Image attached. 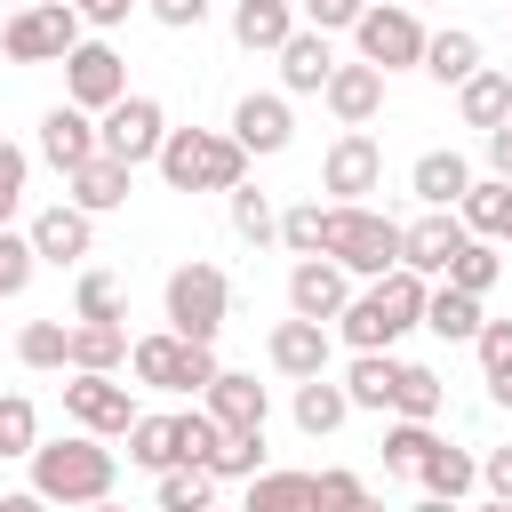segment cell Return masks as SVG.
<instances>
[{
    "label": "cell",
    "mask_w": 512,
    "mask_h": 512,
    "mask_svg": "<svg viewBox=\"0 0 512 512\" xmlns=\"http://www.w3.org/2000/svg\"><path fill=\"white\" fill-rule=\"evenodd\" d=\"M128 464H144L152 480L176 472V464H184V432H176V416H136V424H128Z\"/></svg>",
    "instance_id": "1f68e13d"
},
{
    "label": "cell",
    "mask_w": 512,
    "mask_h": 512,
    "mask_svg": "<svg viewBox=\"0 0 512 512\" xmlns=\"http://www.w3.org/2000/svg\"><path fill=\"white\" fill-rule=\"evenodd\" d=\"M208 512H232V504H208Z\"/></svg>",
    "instance_id": "6125c7cd"
},
{
    "label": "cell",
    "mask_w": 512,
    "mask_h": 512,
    "mask_svg": "<svg viewBox=\"0 0 512 512\" xmlns=\"http://www.w3.org/2000/svg\"><path fill=\"white\" fill-rule=\"evenodd\" d=\"M472 248V232H464V216L456 208H424L416 224H400V264L416 272V280H448V264Z\"/></svg>",
    "instance_id": "4fadbf2b"
},
{
    "label": "cell",
    "mask_w": 512,
    "mask_h": 512,
    "mask_svg": "<svg viewBox=\"0 0 512 512\" xmlns=\"http://www.w3.org/2000/svg\"><path fill=\"white\" fill-rule=\"evenodd\" d=\"M456 120H464V128H480V136L512 128V72L480 64V72H472V80L456 88Z\"/></svg>",
    "instance_id": "cb8c5ba5"
},
{
    "label": "cell",
    "mask_w": 512,
    "mask_h": 512,
    "mask_svg": "<svg viewBox=\"0 0 512 512\" xmlns=\"http://www.w3.org/2000/svg\"><path fill=\"white\" fill-rule=\"evenodd\" d=\"M480 64H488V56H480V32H464V24H440V32L424 40V80H440V88H464Z\"/></svg>",
    "instance_id": "4316f807"
},
{
    "label": "cell",
    "mask_w": 512,
    "mask_h": 512,
    "mask_svg": "<svg viewBox=\"0 0 512 512\" xmlns=\"http://www.w3.org/2000/svg\"><path fill=\"white\" fill-rule=\"evenodd\" d=\"M320 240H328V200L280 208V248H288V256H320Z\"/></svg>",
    "instance_id": "7bdbcfd3"
},
{
    "label": "cell",
    "mask_w": 512,
    "mask_h": 512,
    "mask_svg": "<svg viewBox=\"0 0 512 512\" xmlns=\"http://www.w3.org/2000/svg\"><path fill=\"white\" fill-rule=\"evenodd\" d=\"M320 104L336 112V128H368V120L384 112V72L352 56V64H336V72H328V88H320Z\"/></svg>",
    "instance_id": "d6986e66"
},
{
    "label": "cell",
    "mask_w": 512,
    "mask_h": 512,
    "mask_svg": "<svg viewBox=\"0 0 512 512\" xmlns=\"http://www.w3.org/2000/svg\"><path fill=\"white\" fill-rule=\"evenodd\" d=\"M296 16H304V32H352L368 16V0H296Z\"/></svg>",
    "instance_id": "f907efd6"
},
{
    "label": "cell",
    "mask_w": 512,
    "mask_h": 512,
    "mask_svg": "<svg viewBox=\"0 0 512 512\" xmlns=\"http://www.w3.org/2000/svg\"><path fill=\"white\" fill-rule=\"evenodd\" d=\"M152 504H160V512H208V504H216V472L176 464V472H160V480H152Z\"/></svg>",
    "instance_id": "8d00e7d4"
},
{
    "label": "cell",
    "mask_w": 512,
    "mask_h": 512,
    "mask_svg": "<svg viewBox=\"0 0 512 512\" xmlns=\"http://www.w3.org/2000/svg\"><path fill=\"white\" fill-rule=\"evenodd\" d=\"M408 512H464V504H448V496H416Z\"/></svg>",
    "instance_id": "6f0895ef"
},
{
    "label": "cell",
    "mask_w": 512,
    "mask_h": 512,
    "mask_svg": "<svg viewBox=\"0 0 512 512\" xmlns=\"http://www.w3.org/2000/svg\"><path fill=\"white\" fill-rule=\"evenodd\" d=\"M32 272H40L32 240H24L16 224H8V232H0V296H24V288H32Z\"/></svg>",
    "instance_id": "681fc988"
},
{
    "label": "cell",
    "mask_w": 512,
    "mask_h": 512,
    "mask_svg": "<svg viewBox=\"0 0 512 512\" xmlns=\"http://www.w3.org/2000/svg\"><path fill=\"white\" fill-rule=\"evenodd\" d=\"M424 296H432V280H416L408 264L384 272V280H368V288L344 304L336 344H352V352H392L408 328H424Z\"/></svg>",
    "instance_id": "7a4b0ae2"
},
{
    "label": "cell",
    "mask_w": 512,
    "mask_h": 512,
    "mask_svg": "<svg viewBox=\"0 0 512 512\" xmlns=\"http://www.w3.org/2000/svg\"><path fill=\"white\" fill-rule=\"evenodd\" d=\"M200 408H208L224 432H264V424H272V392H264L256 376H240V368H224V376L200 392Z\"/></svg>",
    "instance_id": "ffe728a7"
},
{
    "label": "cell",
    "mask_w": 512,
    "mask_h": 512,
    "mask_svg": "<svg viewBox=\"0 0 512 512\" xmlns=\"http://www.w3.org/2000/svg\"><path fill=\"white\" fill-rule=\"evenodd\" d=\"M352 512H384V504H376V496H368V504H352Z\"/></svg>",
    "instance_id": "91938a15"
},
{
    "label": "cell",
    "mask_w": 512,
    "mask_h": 512,
    "mask_svg": "<svg viewBox=\"0 0 512 512\" xmlns=\"http://www.w3.org/2000/svg\"><path fill=\"white\" fill-rule=\"evenodd\" d=\"M472 352H480L488 400H496V408H512V320H488V328L472 336Z\"/></svg>",
    "instance_id": "f35d334b"
},
{
    "label": "cell",
    "mask_w": 512,
    "mask_h": 512,
    "mask_svg": "<svg viewBox=\"0 0 512 512\" xmlns=\"http://www.w3.org/2000/svg\"><path fill=\"white\" fill-rule=\"evenodd\" d=\"M80 40H88V24H80L72 0H32V8H16L0 24V56L8 64H64Z\"/></svg>",
    "instance_id": "52a82bcc"
},
{
    "label": "cell",
    "mask_w": 512,
    "mask_h": 512,
    "mask_svg": "<svg viewBox=\"0 0 512 512\" xmlns=\"http://www.w3.org/2000/svg\"><path fill=\"white\" fill-rule=\"evenodd\" d=\"M128 184H136V168H120L112 152H96L88 168L64 176V200H72L80 216H112V208H128Z\"/></svg>",
    "instance_id": "7402d4cb"
},
{
    "label": "cell",
    "mask_w": 512,
    "mask_h": 512,
    "mask_svg": "<svg viewBox=\"0 0 512 512\" xmlns=\"http://www.w3.org/2000/svg\"><path fill=\"white\" fill-rule=\"evenodd\" d=\"M16 360L24 368H72V320H24L16 328Z\"/></svg>",
    "instance_id": "d590c367"
},
{
    "label": "cell",
    "mask_w": 512,
    "mask_h": 512,
    "mask_svg": "<svg viewBox=\"0 0 512 512\" xmlns=\"http://www.w3.org/2000/svg\"><path fill=\"white\" fill-rule=\"evenodd\" d=\"M496 280H504V248H496V240H472V248L448 264V288H464V296H488Z\"/></svg>",
    "instance_id": "ee69618b"
},
{
    "label": "cell",
    "mask_w": 512,
    "mask_h": 512,
    "mask_svg": "<svg viewBox=\"0 0 512 512\" xmlns=\"http://www.w3.org/2000/svg\"><path fill=\"white\" fill-rule=\"evenodd\" d=\"M480 144H488V176L512 184V128H496V136H480Z\"/></svg>",
    "instance_id": "11a10c76"
},
{
    "label": "cell",
    "mask_w": 512,
    "mask_h": 512,
    "mask_svg": "<svg viewBox=\"0 0 512 512\" xmlns=\"http://www.w3.org/2000/svg\"><path fill=\"white\" fill-rule=\"evenodd\" d=\"M240 512H312V472H256L248 480V496H240Z\"/></svg>",
    "instance_id": "e575fe53"
},
{
    "label": "cell",
    "mask_w": 512,
    "mask_h": 512,
    "mask_svg": "<svg viewBox=\"0 0 512 512\" xmlns=\"http://www.w3.org/2000/svg\"><path fill=\"white\" fill-rule=\"evenodd\" d=\"M112 480H120V456L96 432H64V440H40L32 448V480L24 488H40L64 512H88V504H112Z\"/></svg>",
    "instance_id": "6da1fadb"
},
{
    "label": "cell",
    "mask_w": 512,
    "mask_h": 512,
    "mask_svg": "<svg viewBox=\"0 0 512 512\" xmlns=\"http://www.w3.org/2000/svg\"><path fill=\"white\" fill-rule=\"evenodd\" d=\"M320 256H336V264L368 288V280L400 272V224H392L384 208H368V200H360V208H336V200H328V240H320Z\"/></svg>",
    "instance_id": "277c9868"
},
{
    "label": "cell",
    "mask_w": 512,
    "mask_h": 512,
    "mask_svg": "<svg viewBox=\"0 0 512 512\" xmlns=\"http://www.w3.org/2000/svg\"><path fill=\"white\" fill-rule=\"evenodd\" d=\"M24 192H32V152L0 136V232L24 216Z\"/></svg>",
    "instance_id": "bcb514c9"
},
{
    "label": "cell",
    "mask_w": 512,
    "mask_h": 512,
    "mask_svg": "<svg viewBox=\"0 0 512 512\" xmlns=\"http://www.w3.org/2000/svg\"><path fill=\"white\" fill-rule=\"evenodd\" d=\"M424 328H432V336H448V344H472V336L488 328V312H480V296H464V288L432 280V296H424Z\"/></svg>",
    "instance_id": "f546056e"
},
{
    "label": "cell",
    "mask_w": 512,
    "mask_h": 512,
    "mask_svg": "<svg viewBox=\"0 0 512 512\" xmlns=\"http://www.w3.org/2000/svg\"><path fill=\"white\" fill-rule=\"evenodd\" d=\"M296 32H304L296 0H232V40H240L248 56H280Z\"/></svg>",
    "instance_id": "44dd1931"
},
{
    "label": "cell",
    "mask_w": 512,
    "mask_h": 512,
    "mask_svg": "<svg viewBox=\"0 0 512 512\" xmlns=\"http://www.w3.org/2000/svg\"><path fill=\"white\" fill-rule=\"evenodd\" d=\"M432 448H440V432H432V424H400V416L384 424V472H408V480H416Z\"/></svg>",
    "instance_id": "b9f144b4"
},
{
    "label": "cell",
    "mask_w": 512,
    "mask_h": 512,
    "mask_svg": "<svg viewBox=\"0 0 512 512\" xmlns=\"http://www.w3.org/2000/svg\"><path fill=\"white\" fill-rule=\"evenodd\" d=\"M288 416H296V432H304V440H328V432L352 416V400H344V384H336V376H312V384H296Z\"/></svg>",
    "instance_id": "4dcf8cb0"
},
{
    "label": "cell",
    "mask_w": 512,
    "mask_h": 512,
    "mask_svg": "<svg viewBox=\"0 0 512 512\" xmlns=\"http://www.w3.org/2000/svg\"><path fill=\"white\" fill-rule=\"evenodd\" d=\"M128 328L120 320H72V376H120L128 368Z\"/></svg>",
    "instance_id": "484cf974"
},
{
    "label": "cell",
    "mask_w": 512,
    "mask_h": 512,
    "mask_svg": "<svg viewBox=\"0 0 512 512\" xmlns=\"http://www.w3.org/2000/svg\"><path fill=\"white\" fill-rule=\"evenodd\" d=\"M416 480H424V496H448V504H464V496L480 488V456H472V448H456V440H440V448L424 456V472H416Z\"/></svg>",
    "instance_id": "d6a6232c"
},
{
    "label": "cell",
    "mask_w": 512,
    "mask_h": 512,
    "mask_svg": "<svg viewBox=\"0 0 512 512\" xmlns=\"http://www.w3.org/2000/svg\"><path fill=\"white\" fill-rule=\"evenodd\" d=\"M464 232L472 240H496V248H512V184L504 176H472V192H464Z\"/></svg>",
    "instance_id": "f1b7e54d"
},
{
    "label": "cell",
    "mask_w": 512,
    "mask_h": 512,
    "mask_svg": "<svg viewBox=\"0 0 512 512\" xmlns=\"http://www.w3.org/2000/svg\"><path fill=\"white\" fill-rule=\"evenodd\" d=\"M96 136H104V152H112L120 168H152L160 144H168V112H160V96H120V104L96 120Z\"/></svg>",
    "instance_id": "30bf717a"
},
{
    "label": "cell",
    "mask_w": 512,
    "mask_h": 512,
    "mask_svg": "<svg viewBox=\"0 0 512 512\" xmlns=\"http://www.w3.org/2000/svg\"><path fill=\"white\" fill-rule=\"evenodd\" d=\"M424 16L408 8V0H368V16L352 24V48H360V64H376L384 80L392 72H424Z\"/></svg>",
    "instance_id": "ba28073f"
},
{
    "label": "cell",
    "mask_w": 512,
    "mask_h": 512,
    "mask_svg": "<svg viewBox=\"0 0 512 512\" xmlns=\"http://www.w3.org/2000/svg\"><path fill=\"white\" fill-rule=\"evenodd\" d=\"M232 144H240L248 160L288 152V144H296V104H288L280 88H248V96L232 104Z\"/></svg>",
    "instance_id": "9a60e30c"
},
{
    "label": "cell",
    "mask_w": 512,
    "mask_h": 512,
    "mask_svg": "<svg viewBox=\"0 0 512 512\" xmlns=\"http://www.w3.org/2000/svg\"><path fill=\"white\" fill-rule=\"evenodd\" d=\"M88 512H128V504H88Z\"/></svg>",
    "instance_id": "94428289"
},
{
    "label": "cell",
    "mask_w": 512,
    "mask_h": 512,
    "mask_svg": "<svg viewBox=\"0 0 512 512\" xmlns=\"http://www.w3.org/2000/svg\"><path fill=\"white\" fill-rule=\"evenodd\" d=\"M128 376H136L144 392H192V400H200V392L224 376V360H216V344H184L176 328H152V336H136Z\"/></svg>",
    "instance_id": "8992f818"
},
{
    "label": "cell",
    "mask_w": 512,
    "mask_h": 512,
    "mask_svg": "<svg viewBox=\"0 0 512 512\" xmlns=\"http://www.w3.org/2000/svg\"><path fill=\"white\" fill-rule=\"evenodd\" d=\"M232 200V232L248 240V248H264V240H280V208H272V192H256V184H240V192H224Z\"/></svg>",
    "instance_id": "60d3db41"
},
{
    "label": "cell",
    "mask_w": 512,
    "mask_h": 512,
    "mask_svg": "<svg viewBox=\"0 0 512 512\" xmlns=\"http://www.w3.org/2000/svg\"><path fill=\"white\" fill-rule=\"evenodd\" d=\"M264 360L288 376V384H312V376H328V360H336V328H320V320H272V336H264Z\"/></svg>",
    "instance_id": "2e32d148"
},
{
    "label": "cell",
    "mask_w": 512,
    "mask_h": 512,
    "mask_svg": "<svg viewBox=\"0 0 512 512\" xmlns=\"http://www.w3.org/2000/svg\"><path fill=\"white\" fill-rule=\"evenodd\" d=\"M160 312H168V328H176L184 344H216V336H224V320H232V280H224L208 256H192V264H176V272H168Z\"/></svg>",
    "instance_id": "5b68a950"
},
{
    "label": "cell",
    "mask_w": 512,
    "mask_h": 512,
    "mask_svg": "<svg viewBox=\"0 0 512 512\" xmlns=\"http://www.w3.org/2000/svg\"><path fill=\"white\" fill-rule=\"evenodd\" d=\"M152 168L168 192H240L248 184V152L232 144V128H168Z\"/></svg>",
    "instance_id": "3957f363"
},
{
    "label": "cell",
    "mask_w": 512,
    "mask_h": 512,
    "mask_svg": "<svg viewBox=\"0 0 512 512\" xmlns=\"http://www.w3.org/2000/svg\"><path fill=\"white\" fill-rule=\"evenodd\" d=\"M72 8H80L88 32H112V24H128V8H144V0H72Z\"/></svg>",
    "instance_id": "db71d44e"
},
{
    "label": "cell",
    "mask_w": 512,
    "mask_h": 512,
    "mask_svg": "<svg viewBox=\"0 0 512 512\" xmlns=\"http://www.w3.org/2000/svg\"><path fill=\"white\" fill-rule=\"evenodd\" d=\"M208 8H216V0H144V16H152L160 32H200Z\"/></svg>",
    "instance_id": "816d5d0a"
},
{
    "label": "cell",
    "mask_w": 512,
    "mask_h": 512,
    "mask_svg": "<svg viewBox=\"0 0 512 512\" xmlns=\"http://www.w3.org/2000/svg\"><path fill=\"white\" fill-rule=\"evenodd\" d=\"M352 296H360V280H352L336 256H296V264H288V312H296V320L336 328Z\"/></svg>",
    "instance_id": "7c38bea8"
},
{
    "label": "cell",
    "mask_w": 512,
    "mask_h": 512,
    "mask_svg": "<svg viewBox=\"0 0 512 512\" xmlns=\"http://www.w3.org/2000/svg\"><path fill=\"white\" fill-rule=\"evenodd\" d=\"M272 64H280V96H320L336 72V48H328V32H296Z\"/></svg>",
    "instance_id": "d4e9b609"
},
{
    "label": "cell",
    "mask_w": 512,
    "mask_h": 512,
    "mask_svg": "<svg viewBox=\"0 0 512 512\" xmlns=\"http://www.w3.org/2000/svg\"><path fill=\"white\" fill-rule=\"evenodd\" d=\"M96 152H104V136H96V112H80V104H48V112H40V160H48L56 176L88 168Z\"/></svg>",
    "instance_id": "e0dca14e"
},
{
    "label": "cell",
    "mask_w": 512,
    "mask_h": 512,
    "mask_svg": "<svg viewBox=\"0 0 512 512\" xmlns=\"http://www.w3.org/2000/svg\"><path fill=\"white\" fill-rule=\"evenodd\" d=\"M408 192L424 200V208H464V192H472V160L464 152H416V168H408Z\"/></svg>",
    "instance_id": "603a6c76"
},
{
    "label": "cell",
    "mask_w": 512,
    "mask_h": 512,
    "mask_svg": "<svg viewBox=\"0 0 512 512\" xmlns=\"http://www.w3.org/2000/svg\"><path fill=\"white\" fill-rule=\"evenodd\" d=\"M120 96H128V56H120L104 32H88V40L64 56V104H80V112L104 120Z\"/></svg>",
    "instance_id": "9c48e42d"
},
{
    "label": "cell",
    "mask_w": 512,
    "mask_h": 512,
    "mask_svg": "<svg viewBox=\"0 0 512 512\" xmlns=\"http://www.w3.org/2000/svg\"><path fill=\"white\" fill-rule=\"evenodd\" d=\"M208 472H216V480H240V488H248L256 472H272V464H264V432H224V448H216Z\"/></svg>",
    "instance_id": "f6af8a7d"
},
{
    "label": "cell",
    "mask_w": 512,
    "mask_h": 512,
    "mask_svg": "<svg viewBox=\"0 0 512 512\" xmlns=\"http://www.w3.org/2000/svg\"><path fill=\"white\" fill-rule=\"evenodd\" d=\"M72 320H128V288L96 264H80V288H72Z\"/></svg>",
    "instance_id": "ab89813d"
},
{
    "label": "cell",
    "mask_w": 512,
    "mask_h": 512,
    "mask_svg": "<svg viewBox=\"0 0 512 512\" xmlns=\"http://www.w3.org/2000/svg\"><path fill=\"white\" fill-rule=\"evenodd\" d=\"M440 400H448V384H440L424 360H400V392H392V416H400V424H440Z\"/></svg>",
    "instance_id": "836d02e7"
},
{
    "label": "cell",
    "mask_w": 512,
    "mask_h": 512,
    "mask_svg": "<svg viewBox=\"0 0 512 512\" xmlns=\"http://www.w3.org/2000/svg\"><path fill=\"white\" fill-rule=\"evenodd\" d=\"M464 512H512V504H496V496H480V504H464Z\"/></svg>",
    "instance_id": "680465c9"
},
{
    "label": "cell",
    "mask_w": 512,
    "mask_h": 512,
    "mask_svg": "<svg viewBox=\"0 0 512 512\" xmlns=\"http://www.w3.org/2000/svg\"><path fill=\"white\" fill-rule=\"evenodd\" d=\"M0 512H56L40 488H0Z\"/></svg>",
    "instance_id": "9f6ffc18"
},
{
    "label": "cell",
    "mask_w": 512,
    "mask_h": 512,
    "mask_svg": "<svg viewBox=\"0 0 512 512\" xmlns=\"http://www.w3.org/2000/svg\"><path fill=\"white\" fill-rule=\"evenodd\" d=\"M32 448H40V408H32V392H0V456H8V464H32Z\"/></svg>",
    "instance_id": "74e56055"
},
{
    "label": "cell",
    "mask_w": 512,
    "mask_h": 512,
    "mask_svg": "<svg viewBox=\"0 0 512 512\" xmlns=\"http://www.w3.org/2000/svg\"><path fill=\"white\" fill-rule=\"evenodd\" d=\"M176 432H184V464H200V472H208V464H216V448H224V424L192 400V408H176Z\"/></svg>",
    "instance_id": "7dc6e473"
},
{
    "label": "cell",
    "mask_w": 512,
    "mask_h": 512,
    "mask_svg": "<svg viewBox=\"0 0 512 512\" xmlns=\"http://www.w3.org/2000/svg\"><path fill=\"white\" fill-rule=\"evenodd\" d=\"M24 240H32V256H40V264H80V256L96 248V216H80L72 200H48V208H32Z\"/></svg>",
    "instance_id": "ac0fdd59"
},
{
    "label": "cell",
    "mask_w": 512,
    "mask_h": 512,
    "mask_svg": "<svg viewBox=\"0 0 512 512\" xmlns=\"http://www.w3.org/2000/svg\"><path fill=\"white\" fill-rule=\"evenodd\" d=\"M320 192H328L336 208H360L368 192H384V144H376L368 128H344V136L328 144V160H320Z\"/></svg>",
    "instance_id": "8fae6325"
},
{
    "label": "cell",
    "mask_w": 512,
    "mask_h": 512,
    "mask_svg": "<svg viewBox=\"0 0 512 512\" xmlns=\"http://www.w3.org/2000/svg\"><path fill=\"white\" fill-rule=\"evenodd\" d=\"M64 416H72V432L128 440V424H136L144 408L128 400V384H120V376H72V384H64Z\"/></svg>",
    "instance_id": "5bb4252c"
},
{
    "label": "cell",
    "mask_w": 512,
    "mask_h": 512,
    "mask_svg": "<svg viewBox=\"0 0 512 512\" xmlns=\"http://www.w3.org/2000/svg\"><path fill=\"white\" fill-rule=\"evenodd\" d=\"M352 504H368V480L344 472V464H320L312 472V512H352Z\"/></svg>",
    "instance_id": "c3c4849f"
},
{
    "label": "cell",
    "mask_w": 512,
    "mask_h": 512,
    "mask_svg": "<svg viewBox=\"0 0 512 512\" xmlns=\"http://www.w3.org/2000/svg\"><path fill=\"white\" fill-rule=\"evenodd\" d=\"M480 488H488L496 504H512V448H488V456H480Z\"/></svg>",
    "instance_id": "f5cc1de1"
},
{
    "label": "cell",
    "mask_w": 512,
    "mask_h": 512,
    "mask_svg": "<svg viewBox=\"0 0 512 512\" xmlns=\"http://www.w3.org/2000/svg\"><path fill=\"white\" fill-rule=\"evenodd\" d=\"M408 8H424V0H408Z\"/></svg>",
    "instance_id": "be15d7a7"
},
{
    "label": "cell",
    "mask_w": 512,
    "mask_h": 512,
    "mask_svg": "<svg viewBox=\"0 0 512 512\" xmlns=\"http://www.w3.org/2000/svg\"><path fill=\"white\" fill-rule=\"evenodd\" d=\"M336 384H344V400H352V408H368V416H392L400 360H392V352H352V368H344Z\"/></svg>",
    "instance_id": "83f0119b"
}]
</instances>
